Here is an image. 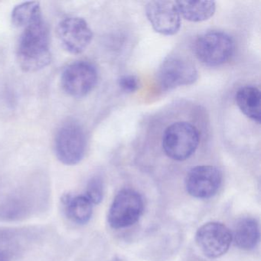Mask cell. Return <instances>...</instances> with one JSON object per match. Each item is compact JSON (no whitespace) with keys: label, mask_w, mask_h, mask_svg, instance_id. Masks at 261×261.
<instances>
[{"label":"cell","mask_w":261,"mask_h":261,"mask_svg":"<svg viewBox=\"0 0 261 261\" xmlns=\"http://www.w3.org/2000/svg\"><path fill=\"white\" fill-rule=\"evenodd\" d=\"M16 58L20 68L27 72L39 71L51 63L49 33L42 18L23 29L16 48Z\"/></svg>","instance_id":"obj_1"},{"label":"cell","mask_w":261,"mask_h":261,"mask_svg":"<svg viewBox=\"0 0 261 261\" xmlns=\"http://www.w3.org/2000/svg\"><path fill=\"white\" fill-rule=\"evenodd\" d=\"M199 142L198 129L189 122L179 121L166 128L162 145L168 157L175 161H185L195 153Z\"/></svg>","instance_id":"obj_2"},{"label":"cell","mask_w":261,"mask_h":261,"mask_svg":"<svg viewBox=\"0 0 261 261\" xmlns=\"http://www.w3.org/2000/svg\"><path fill=\"white\" fill-rule=\"evenodd\" d=\"M234 48L233 39L222 32H209L201 35L193 45L197 59L211 67L226 63L233 56Z\"/></svg>","instance_id":"obj_3"},{"label":"cell","mask_w":261,"mask_h":261,"mask_svg":"<svg viewBox=\"0 0 261 261\" xmlns=\"http://www.w3.org/2000/svg\"><path fill=\"white\" fill-rule=\"evenodd\" d=\"M86 147V136L79 123L68 122L58 130L55 150L63 164L74 166L80 163L85 156Z\"/></svg>","instance_id":"obj_4"},{"label":"cell","mask_w":261,"mask_h":261,"mask_svg":"<svg viewBox=\"0 0 261 261\" xmlns=\"http://www.w3.org/2000/svg\"><path fill=\"white\" fill-rule=\"evenodd\" d=\"M144 203L140 194L133 189H123L114 198L108 213V223L114 229L134 225L141 217Z\"/></svg>","instance_id":"obj_5"},{"label":"cell","mask_w":261,"mask_h":261,"mask_svg":"<svg viewBox=\"0 0 261 261\" xmlns=\"http://www.w3.org/2000/svg\"><path fill=\"white\" fill-rule=\"evenodd\" d=\"M198 71L192 62L178 56H169L159 71L160 86L165 91L191 85L198 79Z\"/></svg>","instance_id":"obj_6"},{"label":"cell","mask_w":261,"mask_h":261,"mask_svg":"<svg viewBox=\"0 0 261 261\" xmlns=\"http://www.w3.org/2000/svg\"><path fill=\"white\" fill-rule=\"evenodd\" d=\"M98 81L97 69L92 64L77 62L64 70L62 85L64 91L71 97H83L95 88Z\"/></svg>","instance_id":"obj_7"},{"label":"cell","mask_w":261,"mask_h":261,"mask_svg":"<svg viewBox=\"0 0 261 261\" xmlns=\"http://www.w3.org/2000/svg\"><path fill=\"white\" fill-rule=\"evenodd\" d=\"M195 241L206 256L215 259L229 250L232 242L231 231L221 223H206L197 230Z\"/></svg>","instance_id":"obj_8"},{"label":"cell","mask_w":261,"mask_h":261,"mask_svg":"<svg viewBox=\"0 0 261 261\" xmlns=\"http://www.w3.org/2000/svg\"><path fill=\"white\" fill-rule=\"evenodd\" d=\"M58 36L65 50L71 54L83 53L93 39L88 22L80 17H68L59 22Z\"/></svg>","instance_id":"obj_9"},{"label":"cell","mask_w":261,"mask_h":261,"mask_svg":"<svg viewBox=\"0 0 261 261\" xmlns=\"http://www.w3.org/2000/svg\"><path fill=\"white\" fill-rule=\"evenodd\" d=\"M222 181L221 171L213 166H198L192 168L186 178L188 193L197 198L214 196Z\"/></svg>","instance_id":"obj_10"},{"label":"cell","mask_w":261,"mask_h":261,"mask_svg":"<svg viewBox=\"0 0 261 261\" xmlns=\"http://www.w3.org/2000/svg\"><path fill=\"white\" fill-rule=\"evenodd\" d=\"M148 20L155 32L164 36H173L179 31L181 16L175 2L151 1L146 4Z\"/></svg>","instance_id":"obj_11"},{"label":"cell","mask_w":261,"mask_h":261,"mask_svg":"<svg viewBox=\"0 0 261 261\" xmlns=\"http://www.w3.org/2000/svg\"><path fill=\"white\" fill-rule=\"evenodd\" d=\"M231 236L237 247L244 250H252L259 243V224L254 218H241L235 224Z\"/></svg>","instance_id":"obj_12"},{"label":"cell","mask_w":261,"mask_h":261,"mask_svg":"<svg viewBox=\"0 0 261 261\" xmlns=\"http://www.w3.org/2000/svg\"><path fill=\"white\" fill-rule=\"evenodd\" d=\"M65 215L73 222L87 224L93 214V204L85 195L66 194L62 198Z\"/></svg>","instance_id":"obj_13"},{"label":"cell","mask_w":261,"mask_h":261,"mask_svg":"<svg viewBox=\"0 0 261 261\" xmlns=\"http://www.w3.org/2000/svg\"><path fill=\"white\" fill-rule=\"evenodd\" d=\"M260 91L256 87L245 86L236 93L235 100L241 112L259 124L261 121Z\"/></svg>","instance_id":"obj_14"},{"label":"cell","mask_w":261,"mask_h":261,"mask_svg":"<svg viewBox=\"0 0 261 261\" xmlns=\"http://www.w3.org/2000/svg\"><path fill=\"white\" fill-rule=\"evenodd\" d=\"M180 16L192 22L207 20L214 16L216 4L213 1H176Z\"/></svg>","instance_id":"obj_15"},{"label":"cell","mask_w":261,"mask_h":261,"mask_svg":"<svg viewBox=\"0 0 261 261\" xmlns=\"http://www.w3.org/2000/svg\"><path fill=\"white\" fill-rule=\"evenodd\" d=\"M19 230L0 227V261H13L22 249Z\"/></svg>","instance_id":"obj_16"},{"label":"cell","mask_w":261,"mask_h":261,"mask_svg":"<svg viewBox=\"0 0 261 261\" xmlns=\"http://www.w3.org/2000/svg\"><path fill=\"white\" fill-rule=\"evenodd\" d=\"M42 18L40 4L27 2L19 4L12 12V23L16 28H25L35 21Z\"/></svg>","instance_id":"obj_17"},{"label":"cell","mask_w":261,"mask_h":261,"mask_svg":"<svg viewBox=\"0 0 261 261\" xmlns=\"http://www.w3.org/2000/svg\"><path fill=\"white\" fill-rule=\"evenodd\" d=\"M30 204L25 198L13 197L0 204V220L16 221L27 216Z\"/></svg>","instance_id":"obj_18"},{"label":"cell","mask_w":261,"mask_h":261,"mask_svg":"<svg viewBox=\"0 0 261 261\" xmlns=\"http://www.w3.org/2000/svg\"><path fill=\"white\" fill-rule=\"evenodd\" d=\"M85 196L92 204H98L103 198V181L98 175L92 177L88 181Z\"/></svg>","instance_id":"obj_19"},{"label":"cell","mask_w":261,"mask_h":261,"mask_svg":"<svg viewBox=\"0 0 261 261\" xmlns=\"http://www.w3.org/2000/svg\"><path fill=\"white\" fill-rule=\"evenodd\" d=\"M118 85L124 92L134 93L140 88V82L136 76L123 75L119 79Z\"/></svg>","instance_id":"obj_20"},{"label":"cell","mask_w":261,"mask_h":261,"mask_svg":"<svg viewBox=\"0 0 261 261\" xmlns=\"http://www.w3.org/2000/svg\"><path fill=\"white\" fill-rule=\"evenodd\" d=\"M109 261H127L126 259H123V258L120 257L119 256H115L114 257L111 258Z\"/></svg>","instance_id":"obj_21"}]
</instances>
